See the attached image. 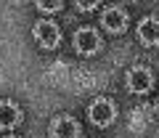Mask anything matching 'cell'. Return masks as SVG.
<instances>
[{"label": "cell", "instance_id": "6da1fadb", "mask_svg": "<svg viewBox=\"0 0 159 138\" xmlns=\"http://www.w3.org/2000/svg\"><path fill=\"white\" fill-rule=\"evenodd\" d=\"M88 117H90V122L96 127H106V125L114 122L117 109H114V104L109 101V98H96V101L88 106Z\"/></svg>", "mask_w": 159, "mask_h": 138}, {"label": "cell", "instance_id": "7a4b0ae2", "mask_svg": "<svg viewBox=\"0 0 159 138\" xmlns=\"http://www.w3.org/2000/svg\"><path fill=\"white\" fill-rule=\"evenodd\" d=\"M34 40H37V45L51 51V48H56L61 43V32H58V27L53 21H37L34 24Z\"/></svg>", "mask_w": 159, "mask_h": 138}, {"label": "cell", "instance_id": "3957f363", "mask_svg": "<svg viewBox=\"0 0 159 138\" xmlns=\"http://www.w3.org/2000/svg\"><path fill=\"white\" fill-rule=\"evenodd\" d=\"M151 85H154V75L146 67H133L127 72V88H130V93H148Z\"/></svg>", "mask_w": 159, "mask_h": 138}, {"label": "cell", "instance_id": "277c9868", "mask_svg": "<svg viewBox=\"0 0 159 138\" xmlns=\"http://www.w3.org/2000/svg\"><path fill=\"white\" fill-rule=\"evenodd\" d=\"M74 48H77V53H82V56L96 53L98 48H101V40H98L96 29H90V27L77 29V34H74Z\"/></svg>", "mask_w": 159, "mask_h": 138}, {"label": "cell", "instance_id": "5b68a950", "mask_svg": "<svg viewBox=\"0 0 159 138\" xmlns=\"http://www.w3.org/2000/svg\"><path fill=\"white\" fill-rule=\"evenodd\" d=\"M101 24H103V29L106 32H111V34H119V32H125V27H127V13L122 11V8H106L103 11V16H101Z\"/></svg>", "mask_w": 159, "mask_h": 138}, {"label": "cell", "instance_id": "8992f818", "mask_svg": "<svg viewBox=\"0 0 159 138\" xmlns=\"http://www.w3.org/2000/svg\"><path fill=\"white\" fill-rule=\"evenodd\" d=\"M51 133H53V138H77L80 136V125L72 117H58V120H53Z\"/></svg>", "mask_w": 159, "mask_h": 138}, {"label": "cell", "instance_id": "52a82bcc", "mask_svg": "<svg viewBox=\"0 0 159 138\" xmlns=\"http://www.w3.org/2000/svg\"><path fill=\"white\" fill-rule=\"evenodd\" d=\"M138 37L143 45H159V19H143L138 24Z\"/></svg>", "mask_w": 159, "mask_h": 138}, {"label": "cell", "instance_id": "ba28073f", "mask_svg": "<svg viewBox=\"0 0 159 138\" xmlns=\"http://www.w3.org/2000/svg\"><path fill=\"white\" fill-rule=\"evenodd\" d=\"M19 122H21L19 106L11 104V101H0V127H3V130H11V127H16Z\"/></svg>", "mask_w": 159, "mask_h": 138}, {"label": "cell", "instance_id": "9c48e42d", "mask_svg": "<svg viewBox=\"0 0 159 138\" xmlns=\"http://www.w3.org/2000/svg\"><path fill=\"white\" fill-rule=\"evenodd\" d=\"M34 6H37L40 11H58L64 3H58V0H53V3H45V0H40V3H34Z\"/></svg>", "mask_w": 159, "mask_h": 138}, {"label": "cell", "instance_id": "30bf717a", "mask_svg": "<svg viewBox=\"0 0 159 138\" xmlns=\"http://www.w3.org/2000/svg\"><path fill=\"white\" fill-rule=\"evenodd\" d=\"M96 6H98V3H77V8H80V11H93Z\"/></svg>", "mask_w": 159, "mask_h": 138}, {"label": "cell", "instance_id": "8fae6325", "mask_svg": "<svg viewBox=\"0 0 159 138\" xmlns=\"http://www.w3.org/2000/svg\"><path fill=\"white\" fill-rule=\"evenodd\" d=\"M157 109H159V104H157Z\"/></svg>", "mask_w": 159, "mask_h": 138}, {"label": "cell", "instance_id": "7c38bea8", "mask_svg": "<svg viewBox=\"0 0 159 138\" xmlns=\"http://www.w3.org/2000/svg\"><path fill=\"white\" fill-rule=\"evenodd\" d=\"M8 138H13V136H8Z\"/></svg>", "mask_w": 159, "mask_h": 138}]
</instances>
